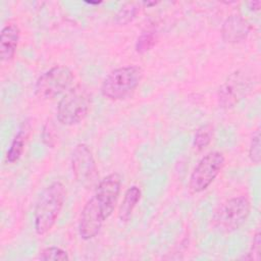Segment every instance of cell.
<instances>
[{"label":"cell","instance_id":"1","mask_svg":"<svg viewBox=\"0 0 261 261\" xmlns=\"http://www.w3.org/2000/svg\"><path fill=\"white\" fill-rule=\"evenodd\" d=\"M66 197L65 186L55 180L40 194L34 208V229L38 236L48 233L57 222Z\"/></svg>","mask_w":261,"mask_h":261},{"label":"cell","instance_id":"2","mask_svg":"<svg viewBox=\"0 0 261 261\" xmlns=\"http://www.w3.org/2000/svg\"><path fill=\"white\" fill-rule=\"evenodd\" d=\"M143 75V69L136 64L117 67L103 80L100 88L101 94L111 101L122 100L139 87Z\"/></svg>","mask_w":261,"mask_h":261},{"label":"cell","instance_id":"3","mask_svg":"<svg viewBox=\"0 0 261 261\" xmlns=\"http://www.w3.org/2000/svg\"><path fill=\"white\" fill-rule=\"evenodd\" d=\"M92 96L89 90L77 85L70 88L59 100L56 117L60 124L71 126L83 121L90 112Z\"/></svg>","mask_w":261,"mask_h":261},{"label":"cell","instance_id":"4","mask_svg":"<svg viewBox=\"0 0 261 261\" xmlns=\"http://www.w3.org/2000/svg\"><path fill=\"white\" fill-rule=\"evenodd\" d=\"M251 212V202L246 196L229 198L215 209L211 222L212 226L222 233L239 229L248 219Z\"/></svg>","mask_w":261,"mask_h":261},{"label":"cell","instance_id":"5","mask_svg":"<svg viewBox=\"0 0 261 261\" xmlns=\"http://www.w3.org/2000/svg\"><path fill=\"white\" fill-rule=\"evenodd\" d=\"M255 85V77L247 69H238L230 73L219 87L217 99L219 107L230 109L247 97Z\"/></svg>","mask_w":261,"mask_h":261},{"label":"cell","instance_id":"6","mask_svg":"<svg viewBox=\"0 0 261 261\" xmlns=\"http://www.w3.org/2000/svg\"><path fill=\"white\" fill-rule=\"evenodd\" d=\"M74 80L71 69L65 65H55L42 73L35 84V95L42 100L53 99L67 92Z\"/></svg>","mask_w":261,"mask_h":261},{"label":"cell","instance_id":"7","mask_svg":"<svg viewBox=\"0 0 261 261\" xmlns=\"http://www.w3.org/2000/svg\"><path fill=\"white\" fill-rule=\"evenodd\" d=\"M224 163V155L219 151H211L204 155L190 175L189 190L191 193L200 194L207 190L221 172Z\"/></svg>","mask_w":261,"mask_h":261},{"label":"cell","instance_id":"8","mask_svg":"<svg viewBox=\"0 0 261 261\" xmlns=\"http://www.w3.org/2000/svg\"><path fill=\"white\" fill-rule=\"evenodd\" d=\"M71 170L75 180L85 189H92L99 182V172L94 154L85 143H79L71 153Z\"/></svg>","mask_w":261,"mask_h":261},{"label":"cell","instance_id":"9","mask_svg":"<svg viewBox=\"0 0 261 261\" xmlns=\"http://www.w3.org/2000/svg\"><path fill=\"white\" fill-rule=\"evenodd\" d=\"M121 189V176L112 172L99 180L95 187L93 197L108 219L113 213Z\"/></svg>","mask_w":261,"mask_h":261},{"label":"cell","instance_id":"10","mask_svg":"<svg viewBox=\"0 0 261 261\" xmlns=\"http://www.w3.org/2000/svg\"><path fill=\"white\" fill-rule=\"evenodd\" d=\"M106 220L102 209L92 196L84 205L79 217L77 230L80 237L85 241L94 239Z\"/></svg>","mask_w":261,"mask_h":261},{"label":"cell","instance_id":"11","mask_svg":"<svg viewBox=\"0 0 261 261\" xmlns=\"http://www.w3.org/2000/svg\"><path fill=\"white\" fill-rule=\"evenodd\" d=\"M251 25L241 14H231L221 25V38L227 44H238L245 41L250 33Z\"/></svg>","mask_w":261,"mask_h":261},{"label":"cell","instance_id":"12","mask_svg":"<svg viewBox=\"0 0 261 261\" xmlns=\"http://www.w3.org/2000/svg\"><path fill=\"white\" fill-rule=\"evenodd\" d=\"M20 37V30L16 23L4 25L0 33V56L2 61L14 58Z\"/></svg>","mask_w":261,"mask_h":261},{"label":"cell","instance_id":"13","mask_svg":"<svg viewBox=\"0 0 261 261\" xmlns=\"http://www.w3.org/2000/svg\"><path fill=\"white\" fill-rule=\"evenodd\" d=\"M141 196L142 192L138 186H132L124 192L117 214L121 222H127L132 219L134 210L141 200Z\"/></svg>","mask_w":261,"mask_h":261},{"label":"cell","instance_id":"14","mask_svg":"<svg viewBox=\"0 0 261 261\" xmlns=\"http://www.w3.org/2000/svg\"><path fill=\"white\" fill-rule=\"evenodd\" d=\"M29 132H30L29 123H23L9 145V148L6 153L7 162L15 163L19 160V158L21 157L24 151V146L29 137Z\"/></svg>","mask_w":261,"mask_h":261},{"label":"cell","instance_id":"15","mask_svg":"<svg viewBox=\"0 0 261 261\" xmlns=\"http://www.w3.org/2000/svg\"><path fill=\"white\" fill-rule=\"evenodd\" d=\"M157 40H158V34L155 29L148 28L144 30L136 41V44H135L136 52L139 54H144L150 51L155 46Z\"/></svg>","mask_w":261,"mask_h":261},{"label":"cell","instance_id":"16","mask_svg":"<svg viewBox=\"0 0 261 261\" xmlns=\"http://www.w3.org/2000/svg\"><path fill=\"white\" fill-rule=\"evenodd\" d=\"M213 126L210 123H206L201 125L195 133L193 146L196 150L202 151L206 147L209 146L213 139Z\"/></svg>","mask_w":261,"mask_h":261},{"label":"cell","instance_id":"17","mask_svg":"<svg viewBox=\"0 0 261 261\" xmlns=\"http://www.w3.org/2000/svg\"><path fill=\"white\" fill-rule=\"evenodd\" d=\"M140 5L141 3H135V2H128L124 4L116 13L115 15V22L119 25H125L129 22H132L138 15L140 11Z\"/></svg>","mask_w":261,"mask_h":261},{"label":"cell","instance_id":"18","mask_svg":"<svg viewBox=\"0 0 261 261\" xmlns=\"http://www.w3.org/2000/svg\"><path fill=\"white\" fill-rule=\"evenodd\" d=\"M40 260H53V261H58V260H69L68 253L59 248V247H47L43 249L38 257Z\"/></svg>","mask_w":261,"mask_h":261},{"label":"cell","instance_id":"19","mask_svg":"<svg viewBox=\"0 0 261 261\" xmlns=\"http://www.w3.org/2000/svg\"><path fill=\"white\" fill-rule=\"evenodd\" d=\"M260 130L256 129L253 134L250 146H249V158L254 164H259L261 160V149H260Z\"/></svg>","mask_w":261,"mask_h":261},{"label":"cell","instance_id":"20","mask_svg":"<svg viewBox=\"0 0 261 261\" xmlns=\"http://www.w3.org/2000/svg\"><path fill=\"white\" fill-rule=\"evenodd\" d=\"M260 251H261V234H260V231L257 230L253 237V242H252L250 251L247 253L246 256L243 257V259L259 261L260 260Z\"/></svg>","mask_w":261,"mask_h":261},{"label":"cell","instance_id":"21","mask_svg":"<svg viewBox=\"0 0 261 261\" xmlns=\"http://www.w3.org/2000/svg\"><path fill=\"white\" fill-rule=\"evenodd\" d=\"M248 6L251 10L253 11H258L260 10V6H261V2L259 0H253V1H250L248 3Z\"/></svg>","mask_w":261,"mask_h":261},{"label":"cell","instance_id":"22","mask_svg":"<svg viewBox=\"0 0 261 261\" xmlns=\"http://www.w3.org/2000/svg\"><path fill=\"white\" fill-rule=\"evenodd\" d=\"M141 4L145 7H151V6H155L156 4H158V2H156V1H144V2H141Z\"/></svg>","mask_w":261,"mask_h":261},{"label":"cell","instance_id":"23","mask_svg":"<svg viewBox=\"0 0 261 261\" xmlns=\"http://www.w3.org/2000/svg\"><path fill=\"white\" fill-rule=\"evenodd\" d=\"M87 4H90V5H98L100 3H102V1H86Z\"/></svg>","mask_w":261,"mask_h":261}]
</instances>
